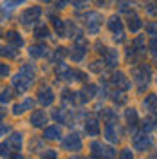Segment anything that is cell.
I'll list each match as a JSON object with an SVG mask.
<instances>
[{
	"label": "cell",
	"instance_id": "cell-21",
	"mask_svg": "<svg viewBox=\"0 0 157 159\" xmlns=\"http://www.w3.org/2000/svg\"><path fill=\"white\" fill-rule=\"evenodd\" d=\"M101 159H116V150L112 148V147H105Z\"/></svg>",
	"mask_w": 157,
	"mask_h": 159
},
{
	"label": "cell",
	"instance_id": "cell-15",
	"mask_svg": "<svg viewBox=\"0 0 157 159\" xmlns=\"http://www.w3.org/2000/svg\"><path fill=\"white\" fill-rule=\"evenodd\" d=\"M121 27H123V24H121L119 16H110V20H108V29L112 31V33H121Z\"/></svg>",
	"mask_w": 157,
	"mask_h": 159
},
{
	"label": "cell",
	"instance_id": "cell-22",
	"mask_svg": "<svg viewBox=\"0 0 157 159\" xmlns=\"http://www.w3.org/2000/svg\"><path fill=\"white\" fill-rule=\"evenodd\" d=\"M134 47H136L134 51H139V52L146 49V45H145V40H143V36H137V38H136V42H134Z\"/></svg>",
	"mask_w": 157,
	"mask_h": 159
},
{
	"label": "cell",
	"instance_id": "cell-5",
	"mask_svg": "<svg viewBox=\"0 0 157 159\" xmlns=\"http://www.w3.org/2000/svg\"><path fill=\"white\" fill-rule=\"evenodd\" d=\"M85 132H87L88 136H98L101 129H99V123L96 118H88L87 123H85Z\"/></svg>",
	"mask_w": 157,
	"mask_h": 159
},
{
	"label": "cell",
	"instance_id": "cell-18",
	"mask_svg": "<svg viewBox=\"0 0 157 159\" xmlns=\"http://www.w3.org/2000/svg\"><path fill=\"white\" fill-rule=\"evenodd\" d=\"M101 118L105 119L107 123H116V121H118V114H116L112 109H107L103 114H101Z\"/></svg>",
	"mask_w": 157,
	"mask_h": 159
},
{
	"label": "cell",
	"instance_id": "cell-26",
	"mask_svg": "<svg viewBox=\"0 0 157 159\" xmlns=\"http://www.w3.org/2000/svg\"><path fill=\"white\" fill-rule=\"evenodd\" d=\"M54 119L60 121V123H63V121H65V112H63V110H56V112H54Z\"/></svg>",
	"mask_w": 157,
	"mask_h": 159
},
{
	"label": "cell",
	"instance_id": "cell-9",
	"mask_svg": "<svg viewBox=\"0 0 157 159\" xmlns=\"http://www.w3.org/2000/svg\"><path fill=\"white\" fill-rule=\"evenodd\" d=\"M85 54H87V45H85V43H83V42L79 40L78 43H76V47L72 49L70 56H72L74 60H81L83 56H85Z\"/></svg>",
	"mask_w": 157,
	"mask_h": 159
},
{
	"label": "cell",
	"instance_id": "cell-33",
	"mask_svg": "<svg viewBox=\"0 0 157 159\" xmlns=\"http://www.w3.org/2000/svg\"><path fill=\"white\" fill-rule=\"evenodd\" d=\"M150 47H152V52H154V54L157 56V40H155V38L152 40V43H150Z\"/></svg>",
	"mask_w": 157,
	"mask_h": 159
},
{
	"label": "cell",
	"instance_id": "cell-11",
	"mask_svg": "<svg viewBox=\"0 0 157 159\" xmlns=\"http://www.w3.org/2000/svg\"><path fill=\"white\" fill-rule=\"evenodd\" d=\"M112 81H114V85H119L121 89H130V81H127V76L123 72H116Z\"/></svg>",
	"mask_w": 157,
	"mask_h": 159
},
{
	"label": "cell",
	"instance_id": "cell-3",
	"mask_svg": "<svg viewBox=\"0 0 157 159\" xmlns=\"http://www.w3.org/2000/svg\"><path fill=\"white\" fill-rule=\"evenodd\" d=\"M105 138L110 143H119V130H118L116 123H107V127H105Z\"/></svg>",
	"mask_w": 157,
	"mask_h": 159
},
{
	"label": "cell",
	"instance_id": "cell-31",
	"mask_svg": "<svg viewBox=\"0 0 157 159\" xmlns=\"http://www.w3.org/2000/svg\"><path fill=\"white\" fill-rule=\"evenodd\" d=\"M36 34H38L40 38H43V36H47V34H49V31L45 29V27H38V29H36Z\"/></svg>",
	"mask_w": 157,
	"mask_h": 159
},
{
	"label": "cell",
	"instance_id": "cell-36",
	"mask_svg": "<svg viewBox=\"0 0 157 159\" xmlns=\"http://www.w3.org/2000/svg\"><path fill=\"white\" fill-rule=\"evenodd\" d=\"M9 159H24V156H22L20 152H15V156H11Z\"/></svg>",
	"mask_w": 157,
	"mask_h": 159
},
{
	"label": "cell",
	"instance_id": "cell-20",
	"mask_svg": "<svg viewBox=\"0 0 157 159\" xmlns=\"http://www.w3.org/2000/svg\"><path fill=\"white\" fill-rule=\"evenodd\" d=\"M107 65L108 67H116L118 65V52L116 51H108L107 52Z\"/></svg>",
	"mask_w": 157,
	"mask_h": 159
},
{
	"label": "cell",
	"instance_id": "cell-1",
	"mask_svg": "<svg viewBox=\"0 0 157 159\" xmlns=\"http://www.w3.org/2000/svg\"><path fill=\"white\" fill-rule=\"evenodd\" d=\"M61 147H63L65 150H69V152H79V150L83 148V143H81L79 136H76V134H70V136H67V138H63V141H61Z\"/></svg>",
	"mask_w": 157,
	"mask_h": 159
},
{
	"label": "cell",
	"instance_id": "cell-38",
	"mask_svg": "<svg viewBox=\"0 0 157 159\" xmlns=\"http://www.w3.org/2000/svg\"><path fill=\"white\" fill-rule=\"evenodd\" d=\"M0 74H7V67L2 65V67H0Z\"/></svg>",
	"mask_w": 157,
	"mask_h": 159
},
{
	"label": "cell",
	"instance_id": "cell-19",
	"mask_svg": "<svg viewBox=\"0 0 157 159\" xmlns=\"http://www.w3.org/2000/svg\"><path fill=\"white\" fill-rule=\"evenodd\" d=\"M40 16V7H33L31 11H25L24 15V24H27V20H34Z\"/></svg>",
	"mask_w": 157,
	"mask_h": 159
},
{
	"label": "cell",
	"instance_id": "cell-24",
	"mask_svg": "<svg viewBox=\"0 0 157 159\" xmlns=\"http://www.w3.org/2000/svg\"><path fill=\"white\" fill-rule=\"evenodd\" d=\"M42 159H58V152L56 150H45L42 154Z\"/></svg>",
	"mask_w": 157,
	"mask_h": 159
},
{
	"label": "cell",
	"instance_id": "cell-23",
	"mask_svg": "<svg viewBox=\"0 0 157 159\" xmlns=\"http://www.w3.org/2000/svg\"><path fill=\"white\" fill-rule=\"evenodd\" d=\"M31 54H34V56H45V54H47V49H45L43 45H40V47H33V49H31Z\"/></svg>",
	"mask_w": 157,
	"mask_h": 159
},
{
	"label": "cell",
	"instance_id": "cell-30",
	"mask_svg": "<svg viewBox=\"0 0 157 159\" xmlns=\"http://www.w3.org/2000/svg\"><path fill=\"white\" fill-rule=\"evenodd\" d=\"M148 33H150L152 36H157V22H154V24L148 25Z\"/></svg>",
	"mask_w": 157,
	"mask_h": 159
},
{
	"label": "cell",
	"instance_id": "cell-29",
	"mask_svg": "<svg viewBox=\"0 0 157 159\" xmlns=\"http://www.w3.org/2000/svg\"><path fill=\"white\" fill-rule=\"evenodd\" d=\"M112 99H114L116 103H125V96H121V92H114Z\"/></svg>",
	"mask_w": 157,
	"mask_h": 159
},
{
	"label": "cell",
	"instance_id": "cell-27",
	"mask_svg": "<svg viewBox=\"0 0 157 159\" xmlns=\"http://www.w3.org/2000/svg\"><path fill=\"white\" fill-rule=\"evenodd\" d=\"M9 40L11 42H15L16 45H22V38H20L16 33H9Z\"/></svg>",
	"mask_w": 157,
	"mask_h": 159
},
{
	"label": "cell",
	"instance_id": "cell-41",
	"mask_svg": "<svg viewBox=\"0 0 157 159\" xmlns=\"http://www.w3.org/2000/svg\"><path fill=\"white\" fill-rule=\"evenodd\" d=\"M152 157H154V159H157V150H155V154H154V156H152Z\"/></svg>",
	"mask_w": 157,
	"mask_h": 159
},
{
	"label": "cell",
	"instance_id": "cell-17",
	"mask_svg": "<svg viewBox=\"0 0 157 159\" xmlns=\"http://www.w3.org/2000/svg\"><path fill=\"white\" fill-rule=\"evenodd\" d=\"M125 118H127L128 125H137V121H139L137 110H136V109H127V114H125Z\"/></svg>",
	"mask_w": 157,
	"mask_h": 159
},
{
	"label": "cell",
	"instance_id": "cell-34",
	"mask_svg": "<svg viewBox=\"0 0 157 159\" xmlns=\"http://www.w3.org/2000/svg\"><path fill=\"white\" fill-rule=\"evenodd\" d=\"M146 11L150 13V15H157V9H155V6H148Z\"/></svg>",
	"mask_w": 157,
	"mask_h": 159
},
{
	"label": "cell",
	"instance_id": "cell-6",
	"mask_svg": "<svg viewBox=\"0 0 157 159\" xmlns=\"http://www.w3.org/2000/svg\"><path fill=\"white\" fill-rule=\"evenodd\" d=\"M60 138H61L60 127H47L43 130V139H47V141H58Z\"/></svg>",
	"mask_w": 157,
	"mask_h": 159
},
{
	"label": "cell",
	"instance_id": "cell-10",
	"mask_svg": "<svg viewBox=\"0 0 157 159\" xmlns=\"http://www.w3.org/2000/svg\"><path fill=\"white\" fill-rule=\"evenodd\" d=\"M134 74H136V78H137L139 83H145V85H146L148 80H150V69L145 67V65H143V67H139V69H136Z\"/></svg>",
	"mask_w": 157,
	"mask_h": 159
},
{
	"label": "cell",
	"instance_id": "cell-35",
	"mask_svg": "<svg viewBox=\"0 0 157 159\" xmlns=\"http://www.w3.org/2000/svg\"><path fill=\"white\" fill-rule=\"evenodd\" d=\"M7 127H6V125H0V138H2V136H4V134H6V132H7Z\"/></svg>",
	"mask_w": 157,
	"mask_h": 159
},
{
	"label": "cell",
	"instance_id": "cell-25",
	"mask_svg": "<svg viewBox=\"0 0 157 159\" xmlns=\"http://www.w3.org/2000/svg\"><path fill=\"white\" fill-rule=\"evenodd\" d=\"M119 159H134V152H132L130 148L121 150V154H119Z\"/></svg>",
	"mask_w": 157,
	"mask_h": 159
},
{
	"label": "cell",
	"instance_id": "cell-4",
	"mask_svg": "<svg viewBox=\"0 0 157 159\" xmlns=\"http://www.w3.org/2000/svg\"><path fill=\"white\" fill-rule=\"evenodd\" d=\"M85 20H87L88 31L90 33H96L98 31V25L101 24V16H99L98 13H88L87 16H85Z\"/></svg>",
	"mask_w": 157,
	"mask_h": 159
},
{
	"label": "cell",
	"instance_id": "cell-13",
	"mask_svg": "<svg viewBox=\"0 0 157 159\" xmlns=\"http://www.w3.org/2000/svg\"><path fill=\"white\" fill-rule=\"evenodd\" d=\"M143 107L146 110H150V112L155 110L157 109V96L155 94H148L146 98H145V101H143Z\"/></svg>",
	"mask_w": 157,
	"mask_h": 159
},
{
	"label": "cell",
	"instance_id": "cell-28",
	"mask_svg": "<svg viewBox=\"0 0 157 159\" xmlns=\"http://www.w3.org/2000/svg\"><path fill=\"white\" fill-rule=\"evenodd\" d=\"M9 156V147L7 145H0V157H7Z\"/></svg>",
	"mask_w": 157,
	"mask_h": 159
},
{
	"label": "cell",
	"instance_id": "cell-7",
	"mask_svg": "<svg viewBox=\"0 0 157 159\" xmlns=\"http://www.w3.org/2000/svg\"><path fill=\"white\" fill-rule=\"evenodd\" d=\"M31 123H33V127H43V125L47 123V114H45L43 110L34 112V114L31 116Z\"/></svg>",
	"mask_w": 157,
	"mask_h": 159
},
{
	"label": "cell",
	"instance_id": "cell-8",
	"mask_svg": "<svg viewBox=\"0 0 157 159\" xmlns=\"http://www.w3.org/2000/svg\"><path fill=\"white\" fill-rule=\"evenodd\" d=\"M54 101V94H52V90L51 89H42L40 90V103L43 105V107H47V105H51Z\"/></svg>",
	"mask_w": 157,
	"mask_h": 159
},
{
	"label": "cell",
	"instance_id": "cell-14",
	"mask_svg": "<svg viewBox=\"0 0 157 159\" xmlns=\"http://www.w3.org/2000/svg\"><path fill=\"white\" fill-rule=\"evenodd\" d=\"M128 27H130V31H139L143 27V22H141V18H139L137 15L128 16Z\"/></svg>",
	"mask_w": 157,
	"mask_h": 159
},
{
	"label": "cell",
	"instance_id": "cell-37",
	"mask_svg": "<svg viewBox=\"0 0 157 159\" xmlns=\"http://www.w3.org/2000/svg\"><path fill=\"white\" fill-rule=\"evenodd\" d=\"M67 2H70V0H60V2H58V6H60V7H63V6H65Z\"/></svg>",
	"mask_w": 157,
	"mask_h": 159
},
{
	"label": "cell",
	"instance_id": "cell-32",
	"mask_svg": "<svg viewBox=\"0 0 157 159\" xmlns=\"http://www.w3.org/2000/svg\"><path fill=\"white\" fill-rule=\"evenodd\" d=\"M85 6H88V0H78L76 2V9H85Z\"/></svg>",
	"mask_w": 157,
	"mask_h": 159
},
{
	"label": "cell",
	"instance_id": "cell-12",
	"mask_svg": "<svg viewBox=\"0 0 157 159\" xmlns=\"http://www.w3.org/2000/svg\"><path fill=\"white\" fill-rule=\"evenodd\" d=\"M103 148H105V147H103L101 143L92 141V143H90V152H92L90 156H92L94 159H101V156H103Z\"/></svg>",
	"mask_w": 157,
	"mask_h": 159
},
{
	"label": "cell",
	"instance_id": "cell-39",
	"mask_svg": "<svg viewBox=\"0 0 157 159\" xmlns=\"http://www.w3.org/2000/svg\"><path fill=\"white\" fill-rule=\"evenodd\" d=\"M4 116H6V110H2V109H0V119L4 118Z\"/></svg>",
	"mask_w": 157,
	"mask_h": 159
},
{
	"label": "cell",
	"instance_id": "cell-2",
	"mask_svg": "<svg viewBox=\"0 0 157 159\" xmlns=\"http://www.w3.org/2000/svg\"><path fill=\"white\" fill-rule=\"evenodd\" d=\"M152 143H154V139L152 136H148V134H137V136H134V148L139 150V152H145L152 147Z\"/></svg>",
	"mask_w": 157,
	"mask_h": 159
},
{
	"label": "cell",
	"instance_id": "cell-40",
	"mask_svg": "<svg viewBox=\"0 0 157 159\" xmlns=\"http://www.w3.org/2000/svg\"><path fill=\"white\" fill-rule=\"evenodd\" d=\"M70 159H85V157H79V156H74V157H70Z\"/></svg>",
	"mask_w": 157,
	"mask_h": 159
},
{
	"label": "cell",
	"instance_id": "cell-16",
	"mask_svg": "<svg viewBox=\"0 0 157 159\" xmlns=\"http://www.w3.org/2000/svg\"><path fill=\"white\" fill-rule=\"evenodd\" d=\"M9 145L16 150V152L22 148V134H20V132H15V134L9 138Z\"/></svg>",
	"mask_w": 157,
	"mask_h": 159
}]
</instances>
